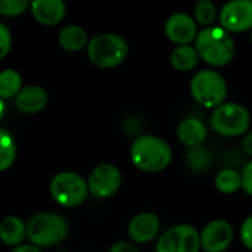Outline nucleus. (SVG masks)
<instances>
[{
	"label": "nucleus",
	"mask_w": 252,
	"mask_h": 252,
	"mask_svg": "<svg viewBox=\"0 0 252 252\" xmlns=\"http://www.w3.org/2000/svg\"><path fill=\"white\" fill-rule=\"evenodd\" d=\"M68 236L66 220L55 213H40L27 224V238L38 248H50Z\"/></svg>",
	"instance_id": "20e7f679"
},
{
	"label": "nucleus",
	"mask_w": 252,
	"mask_h": 252,
	"mask_svg": "<svg viewBox=\"0 0 252 252\" xmlns=\"http://www.w3.org/2000/svg\"><path fill=\"white\" fill-rule=\"evenodd\" d=\"M87 182L74 171L58 173L50 182V195L63 208H75L89 196Z\"/></svg>",
	"instance_id": "0eeeda50"
},
{
	"label": "nucleus",
	"mask_w": 252,
	"mask_h": 252,
	"mask_svg": "<svg viewBox=\"0 0 252 252\" xmlns=\"http://www.w3.org/2000/svg\"><path fill=\"white\" fill-rule=\"evenodd\" d=\"M250 38H251V43H252V28H251V35H250Z\"/></svg>",
	"instance_id": "473e14b6"
},
{
	"label": "nucleus",
	"mask_w": 252,
	"mask_h": 252,
	"mask_svg": "<svg viewBox=\"0 0 252 252\" xmlns=\"http://www.w3.org/2000/svg\"><path fill=\"white\" fill-rule=\"evenodd\" d=\"M211 161H213V155H211L210 149H207L204 145L189 148L186 152V162H188L189 168L195 173L207 171L211 165Z\"/></svg>",
	"instance_id": "412c9836"
},
{
	"label": "nucleus",
	"mask_w": 252,
	"mask_h": 252,
	"mask_svg": "<svg viewBox=\"0 0 252 252\" xmlns=\"http://www.w3.org/2000/svg\"><path fill=\"white\" fill-rule=\"evenodd\" d=\"M196 1H198V0H196Z\"/></svg>",
	"instance_id": "72a5a7b5"
},
{
	"label": "nucleus",
	"mask_w": 252,
	"mask_h": 252,
	"mask_svg": "<svg viewBox=\"0 0 252 252\" xmlns=\"http://www.w3.org/2000/svg\"><path fill=\"white\" fill-rule=\"evenodd\" d=\"M221 27L229 32H245L252 28V0H230L219 12Z\"/></svg>",
	"instance_id": "9b49d317"
},
{
	"label": "nucleus",
	"mask_w": 252,
	"mask_h": 252,
	"mask_svg": "<svg viewBox=\"0 0 252 252\" xmlns=\"http://www.w3.org/2000/svg\"><path fill=\"white\" fill-rule=\"evenodd\" d=\"M193 46L199 58L211 66H224L235 56V40L223 27H205L198 32Z\"/></svg>",
	"instance_id": "f03ea898"
},
{
	"label": "nucleus",
	"mask_w": 252,
	"mask_h": 252,
	"mask_svg": "<svg viewBox=\"0 0 252 252\" xmlns=\"http://www.w3.org/2000/svg\"><path fill=\"white\" fill-rule=\"evenodd\" d=\"M108 252H139V250L133 242L120 241V242H115Z\"/></svg>",
	"instance_id": "c85d7f7f"
},
{
	"label": "nucleus",
	"mask_w": 252,
	"mask_h": 252,
	"mask_svg": "<svg viewBox=\"0 0 252 252\" xmlns=\"http://www.w3.org/2000/svg\"><path fill=\"white\" fill-rule=\"evenodd\" d=\"M227 83L224 77L211 68L198 71L190 80V94L193 100L207 109H214L226 100Z\"/></svg>",
	"instance_id": "7ed1b4c3"
},
{
	"label": "nucleus",
	"mask_w": 252,
	"mask_h": 252,
	"mask_svg": "<svg viewBox=\"0 0 252 252\" xmlns=\"http://www.w3.org/2000/svg\"><path fill=\"white\" fill-rule=\"evenodd\" d=\"M235 230L226 220L216 219L204 226L199 232L201 250L205 252H226L232 245Z\"/></svg>",
	"instance_id": "9d476101"
},
{
	"label": "nucleus",
	"mask_w": 252,
	"mask_h": 252,
	"mask_svg": "<svg viewBox=\"0 0 252 252\" xmlns=\"http://www.w3.org/2000/svg\"><path fill=\"white\" fill-rule=\"evenodd\" d=\"M165 35L174 44H190L198 35V24L195 18L186 12L173 13L164 27Z\"/></svg>",
	"instance_id": "f8f14e48"
},
{
	"label": "nucleus",
	"mask_w": 252,
	"mask_h": 252,
	"mask_svg": "<svg viewBox=\"0 0 252 252\" xmlns=\"http://www.w3.org/2000/svg\"><path fill=\"white\" fill-rule=\"evenodd\" d=\"M31 0H0V15L16 16L21 15L28 6Z\"/></svg>",
	"instance_id": "393cba45"
},
{
	"label": "nucleus",
	"mask_w": 252,
	"mask_h": 252,
	"mask_svg": "<svg viewBox=\"0 0 252 252\" xmlns=\"http://www.w3.org/2000/svg\"><path fill=\"white\" fill-rule=\"evenodd\" d=\"M242 151L245 152V155L252 157V130L245 133V137L242 140Z\"/></svg>",
	"instance_id": "c756f323"
},
{
	"label": "nucleus",
	"mask_w": 252,
	"mask_h": 252,
	"mask_svg": "<svg viewBox=\"0 0 252 252\" xmlns=\"http://www.w3.org/2000/svg\"><path fill=\"white\" fill-rule=\"evenodd\" d=\"M12 252H41L38 250V247H35V245H24V244H21V245H18V247H15V250Z\"/></svg>",
	"instance_id": "7c9ffc66"
},
{
	"label": "nucleus",
	"mask_w": 252,
	"mask_h": 252,
	"mask_svg": "<svg viewBox=\"0 0 252 252\" xmlns=\"http://www.w3.org/2000/svg\"><path fill=\"white\" fill-rule=\"evenodd\" d=\"M128 55L127 41L114 32H102L89 40L87 56L99 68H114L121 65Z\"/></svg>",
	"instance_id": "39448f33"
},
{
	"label": "nucleus",
	"mask_w": 252,
	"mask_h": 252,
	"mask_svg": "<svg viewBox=\"0 0 252 252\" xmlns=\"http://www.w3.org/2000/svg\"><path fill=\"white\" fill-rule=\"evenodd\" d=\"M59 44L63 50L78 52L89 44V35L84 28L78 25H66L59 32Z\"/></svg>",
	"instance_id": "6ab92c4d"
},
{
	"label": "nucleus",
	"mask_w": 252,
	"mask_h": 252,
	"mask_svg": "<svg viewBox=\"0 0 252 252\" xmlns=\"http://www.w3.org/2000/svg\"><path fill=\"white\" fill-rule=\"evenodd\" d=\"M131 164L143 173H161L173 161L171 146L154 134H142L134 139L130 148Z\"/></svg>",
	"instance_id": "f257e3e1"
},
{
	"label": "nucleus",
	"mask_w": 252,
	"mask_h": 252,
	"mask_svg": "<svg viewBox=\"0 0 252 252\" xmlns=\"http://www.w3.org/2000/svg\"><path fill=\"white\" fill-rule=\"evenodd\" d=\"M176 134L180 143H183L188 148H195V146L204 145V142L207 140L208 131H207L205 124L199 118L188 117L179 123Z\"/></svg>",
	"instance_id": "2eb2a0df"
},
{
	"label": "nucleus",
	"mask_w": 252,
	"mask_h": 252,
	"mask_svg": "<svg viewBox=\"0 0 252 252\" xmlns=\"http://www.w3.org/2000/svg\"><path fill=\"white\" fill-rule=\"evenodd\" d=\"M123 183V174L114 164H100L94 167L87 179L89 192L100 199L115 195Z\"/></svg>",
	"instance_id": "1a4fd4ad"
},
{
	"label": "nucleus",
	"mask_w": 252,
	"mask_h": 252,
	"mask_svg": "<svg viewBox=\"0 0 252 252\" xmlns=\"http://www.w3.org/2000/svg\"><path fill=\"white\" fill-rule=\"evenodd\" d=\"M193 18L198 25L210 27L219 18L217 6L213 0H198L193 9Z\"/></svg>",
	"instance_id": "5701e85b"
},
{
	"label": "nucleus",
	"mask_w": 252,
	"mask_h": 252,
	"mask_svg": "<svg viewBox=\"0 0 252 252\" xmlns=\"http://www.w3.org/2000/svg\"><path fill=\"white\" fill-rule=\"evenodd\" d=\"M157 252H199V232L190 224H176L165 230L157 242Z\"/></svg>",
	"instance_id": "6e6552de"
},
{
	"label": "nucleus",
	"mask_w": 252,
	"mask_h": 252,
	"mask_svg": "<svg viewBox=\"0 0 252 252\" xmlns=\"http://www.w3.org/2000/svg\"><path fill=\"white\" fill-rule=\"evenodd\" d=\"M12 46V37H10V31L7 30V27L4 24L0 22V59L4 58Z\"/></svg>",
	"instance_id": "bb28decb"
},
{
	"label": "nucleus",
	"mask_w": 252,
	"mask_h": 252,
	"mask_svg": "<svg viewBox=\"0 0 252 252\" xmlns=\"http://www.w3.org/2000/svg\"><path fill=\"white\" fill-rule=\"evenodd\" d=\"M214 186L220 193L233 195L242 189V176L235 168H223L214 179Z\"/></svg>",
	"instance_id": "aec40b11"
},
{
	"label": "nucleus",
	"mask_w": 252,
	"mask_h": 252,
	"mask_svg": "<svg viewBox=\"0 0 252 252\" xmlns=\"http://www.w3.org/2000/svg\"><path fill=\"white\" fill-rule=\"evenodd\" d=\"M27 236V224L16 216H9L0 221V241L7 247H18Z\"/></svg>",
	"instance_id": "f3484780"
},
{
	"label": "nucleus",
	"mask_w": 252,
	"mask_h": 252,
	"mask_svg": "<svg viewBox=\"0 0 252 252\" xmlns=\"http://www.w3.org/2000/svg\"><path fill=\"white\" fill-rule=\"evenodd\" d=\"M239 235H241V241H242L244 247L252 251V214L242 221Z\"/></svg>",
	"instance_id": "a878e982"
},
{
	"label": "nucleus",
	"mask_w": 252,
	"mask_h": 252,
	"mask_svg": "<svg viewBox=\"0 0 252 252\" xmlns=\"http://www.w3.org/2000/svg\"><path fill=\"white\" fill-rule=\"evenodd\" d=\"M211 127L220 136L239 137L250 131L251 114L241 103L223 102L211 114Z\"/></svg>",
	"instance_id": "423d86ee"
},
{
	"label": "nucleus",
	"mask_w": 252,
	"mask_h": 252,
	"mask_svg": "<svg viewBox=\"0 0 252 252\" xmlns=\"http://www.w3.org/2000/svg\"><path fill=\"white\" fill-rule=\"evenodd\" d=\"M199 53L192 44H179L170 53V63L176 71L188 72L193 69L199 62Z\"/></svg>",
	"instance_id": "a211bd4d"
},
{
	"label": "nucleus",
	"mask_w": 252,
	"mask_h": 252,
	"mask_svg": "<svg viewBox=\"0 0 252 252\" xmlns=\"http://www.w3.org/2000/svg\"><path fill=\"white\" fill-rule=\"evenodd\" d=\"M161 229V223L154 213H139L128 223V236L134 244H149L152 242Z\"/></svg>",
	"instance_id": "ddd939ff"
},
{
	"label": "nucleus",
	"mask_w": 252,
	"mask_h": 252,
	"mask_svg": "<svg viewBox=\"0 0 252 252\" xmlns=\"http://www.w3.org/2000/svg\"><path fill=\"white\" fill-rule=\"evenodd\" d=\"M16 157V146L10 133L0 128V171L7 170Z\"/></svg>",
	"instance_id": "b1692460"
},
{
	"label": "nucleus",
	"mask_w": 252,
	"mask_h": 252,
	"mask_svg": "<svg viewBox=\"0 0 252 252\" xmlns=\"http://www.w3.org/2000/svg\"><path fill=\"white\" fill-rule=\"evenodd\" d=\"M30 6L34 19L46 27L59 24L65 16L63 0H31Z\"/></svg>",
	"instance_id": "4468645a"
},
{
	"label": "nucleus",
	"mask_w": 252,
	"mask_h": 252,
	"mask_svg": "<svg viewBox=\"0 0 252 252\" xmlns=\"http://www.w3.org/2000/svg\"><path fill=\"white\" fill-rule=\"evenodd\" d=\"M242 176V189L245 190L247 195L252 196V161H250L244 170L241 171Z\"/></svg>",
	"instance_id": "cd10ccee"
},
{
	"label": "nucleus",
	"mask_w": 252,
	"mask_h": 252,
	"mask_svg": "<svg viewBox=\"0 0 252 252\" xmlns=\"http://www.w3.org/2000/svg\"><path fill=\"white\" fill-rule=\"evenodd\" d=\"M22 89V77L15 69H4L0 72V97H13Z\"/></svg>",
	"instance_id": "4be33fe9"
},
{
	"label": "nucleus",
	"mask_w": 252,
	"mask_h": 252,
	"mask_svg": "<svg viewBox=\"0 0 252 252\" xmlns=\"http://www.w3.org/2000/svg\"><path fill=\"white\" fill-rule=\"evenodd\" d=\"M15 105L21 112L37 114L47 105V93L38 86H28L15 96Z\"/></svg>",
	"instance_id": "dca6fc26"
},
{
	"label": "nucleus",
	"mask_w": 252,
	"mask_h": 252,
	"mask_svg": "<svg viewBox=\"0 0 252 252\" xmlns=\"http://www.w3.org/2000/svg\"><path fill=\"white\" fill-rule=\"evenodd\" d=\"M3 114H4V103H3V99L0 97V120L3 118Z\"/></svg>",
	"instance_id": "2f4dec72"
}]
</instances>
